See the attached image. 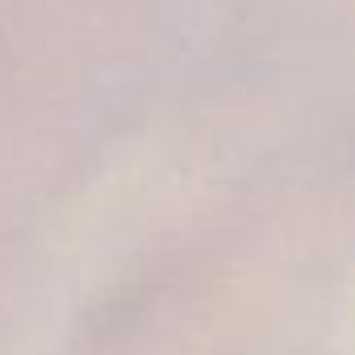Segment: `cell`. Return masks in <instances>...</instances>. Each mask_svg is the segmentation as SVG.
Segmentation results:
<instances>
[]
</instances>
